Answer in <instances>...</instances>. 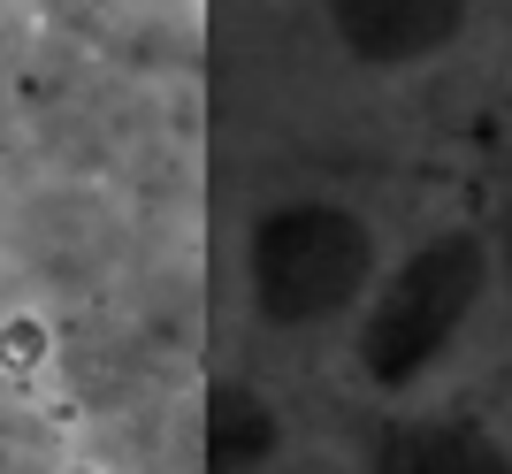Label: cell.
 <instances>
[{
	"label": "cell",
	"mask_w": 512,
	"mask_h": 474,
	"mask_svg": "<svg viewBox=\"0 0 512 474\" xmlns=\"http://www.w3.org/2000/svg\"><path fill=\"white\" fill-rule=\"evenodd\" d=\"M482 283H490L482 237H467V230L428 237L421 253L375 291V306H367V322H360V375L375 390L421 383L428 367L444 360V345L474 322Z\"/></svg>",
	"instance_id": "cell-2"
},
{
	"label": "cell",
	"mask_w": 512,
	"mask_h": 474,
	"mask_svg": "<svg viewBox=\"0 0 512 474\" xmlns=\"http://www.w3.org/2000/svg\"><path fill=\"white\" fill-rule=\"evenodd\" d=\"M497 260H505V283H512V199H505V215H497Z\"/></svg>",
	"instance_id": "cell-6"
},
{
	"label": "cell",
	"mask_w": 512,
	"mask_h": 474,
	"mask_svg": "<svg viewBox=\"0 0 512 474\" xmlns=\"http://www.w3.org/2000/svg\"><path fill=\"white\" fill-rule=\"evenodd\" d=\"M474 0H329V31L367 69H413L467 31Z\"/></svg>",
	"instance_id": "cell-3"
},
{
	"label": "cell",
	"mask_w": 512,
	"mask_h": 474,
	"mask_svg": "<svg viewBox=\"0 0 512 474\" xmlns=\"http://www.w3.org/2000/svg\"><path fill=\"white\" fill-rule=\"evenodd\" d=\"M268 452H276V413L253 390L222 383L207 398V474H253Z\"/></svg>",
	"instance_id": "cell-5"
},
{
	"label": "cell",
	"mask_w": 512,
	"mask_h": 474,
	"mask_svg": "<svg viewBox=\"0 0 512 474\" xmlns=\"http://www.w3.org/2000/svg\"><path fill=\"white\" fill-rule=\"evenodd\" d=\"M375 474H512V452L482 429V421L421 413V421H390L383 429Z\"/></svg>",
	"instance_id": "cell-4"
},
{
	"label": "cell",
	"mask_w": 512,
	"mask_h": 474,
	"mask_svg": "<svg viewBox=\"0 0 512 474\" xmlns=\"http://www.w3.org/2000/svg\"><path fill=\"white\" fill-rule=\"evenodd\" d=\"M245 276H253L260 322L314 329L367 291V276H375V230L352 207H329V199L276 207V215L253 222Z\"/></svg>",
	"instance_id": "cell-1"
}]
</instances>
